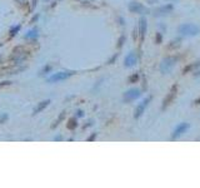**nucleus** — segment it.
Segmentation results:
<instances>
[{"instance_id":"6","label":"nucleus","mask_w":200,"mask_h":188,"mask_svg":"<svg viewBox=\"0 0 200 188\" xmlns=\"http://www.w3.org/2000/svg\"><path fill=\"white\" fill-rule=\"evenodd\" d=\"M189 128H190V124L187 123V122H183V123H180V124H178L176 128H175L174 132H173V134H171V139H176V138L181 137Z\"/></svg>"},{"instance_id":"2","label":"nucleus","mask_w":200,"mask_h":188,"mask_svg":"<svg viewBox=\"0 0 200 188\" xmlns=\"http://www.w3.org/2000/svg\"><path fill=\"white\" fill-rule=\"evenodd\" d=\"M176 61H178L176 57H166L160 63V72L163 74H169L171 70H173V68L175 67Z\"/></svg>"},{"instance_id":"14","label":"nucleus","mask_w":200,"mask_h":188,"mask_svg":"<svg viewBox=\"0 0 200 188\" xmlns=\"http://www.w3.org/2000/svg\"><path fill=\"white\" fill-rule=\"evenodd\" d=\"M66 127H68V129H70V130H74V129L78 127V121H76L75 117L70 118L69 122H68V124H66Z\"/></svg>"},{"instance_id":"1","label":"nucleus","mask_w":200,"mask_h":188,"mask_svg":"<svg viewBox=\"0 0 200 188\" xmlns=\"http://www.w3.org/2000/svg\"><path fill=\"white\" fill-rule=\"evenodd\" d=\"M176 30L181 37H196L200 33V26L194 23H184L178 26Z\"/></svg>"},{"instance_id":"25","label":"nucleus","mask_w":200,"mask_h":188,"mask_svg":"<svg viewBox=\"0 0 200 188\" xmlns=\"http://www.w3.org/2000/svg\"><path fill=\"white\" fill-rule=\"evenodd\" d=\"M83 115H84L83 110H78V117H83Z\"/></svg>"},{"instance_id":"8","label":"nucleus","mask_w":200,"mask_h":188,"mask_svg":"<svg viewBox=\"0 0 200 188\" xmlns=\"http://www.w3.org/2000/svg\"><path fill=\"white\" fill-rule=\"evenodd\" d=\"M128 8H129L131 13H135V14H145L146 11V8L139 1H130Z\"/></svg>"},{"instance_id":"17","label":"nucleus","mask_w":200,"mask_h":188,"mask_svg":"<svg viewBox=\"0 0 200 188\" xmlns=\"http://www.w3.org/2000/svg\"><path fill=\"white\" fill-rule=\"evenodd\" d=\"M64 117H65V112H61L60 117L58 118V121H55V123H54V124L51 125V127H53V128H55V127H56V125H59V123H60V122H61V121L64 119Z\"/></svg>"},{"instance_id":"7","label":"nucleus","mask_w":200,"mask_h":188,"mask_svg":"<svg viewBox=\"0 0 200 188\" xmlns=\"http://www.w3.org/2000/svg\"><path fill=\"white\" fill-rule=\"evenodd\" d=\"M150 100H151V97H148V98H145L140 104H138V107L135 108V113H134V118H135V119H138V118H140L143 115V113L145 112L146 107L149 106Z\"/></svg>"},{"instance_id":"24","label":"nucleus","mask_w":200,"mask_h":188,"mask_svg":"<svg viewBox=\"0 0 200 188\" xmlns=\"http://www.w3.org/2000/svg\"><path fill=\"white\" fill-rule=\"evenodd\" d=\"M95 137H96V133H93L89 138H88V141H94V139H95Z\"/></svg>"},{"instance_id":"4","label":"nucleus","mask_w":200,"mask_h":188,"mask_svg":"<svg viewBox=\"0 0 200 188\" xmlns=\"http://www.w3.org/2000/svg\"><path fill=\"white\" fill-rule=\"evenodd\" d=\"M178 84L175 83V84H173V87L170 88V90H169V93H168V95L164 98V102H163V109H165L166 107H169L171 103H173V100L175 99V97L178 95Z\"/></svg>"},{"instance_id":"26","label":"nucleus","mask_w":200,"mask_h":188,"mask_svg":"<svg viewBox=\"0 0 200 188\" xmlns=\"http://www.w3.org/2000/svg\"><path fill=\"white\" fill-rule=\"evenodd\" d=\"M194 104H196V106H199V104H200V97H199V98H198V99H195Z\"/></svg>"},{"instance_id":"15","label":"nucleus","mask_w":200,"mask_h":188,"mask_svg":"<svg viewBox=\"0 0 200 188\" xmlns=\"http://www.w3.org/2000/svg\"><path fill=\"white\" fill-rule=\"evenodd\" d=\"M35 38H38V31H37V29L30 30V31L25 35V39H35Z\"/></svg>"},{"instance_id":"18","label":"nucleus","mask_w":200,"mask_h":188,"mask_svg":"<svg viewBox=\"0 0 200 188\" xmlns=\"http://www.w3.org/2000/svg\"><path fill=\"white\" fill-rule=\"evenodd\" d=\"M20 25H16V26H14V28H11V29H10V37H14V35H15V34L20 30Z\"/></svg>"},{"instance_id":"3","label":"nucleus","mask_w":200,"mask_h":188,"mask_svg":"<svg viewBox=\"0 0 200 188\" xmlns=\"http://www.w3.org/2000/svg\"><path fill=\"white\" fill-rule=\"evenodd\" d=\"M75 72L73 70H69V72H58L53 74L51 76L48 78V83H58V82H61V80H65L68 78H70L71 75H74Z\"/></svg>"},{"instance_id":"27","label":"nucleus","mask_w":200,"mask_h":188,"mask_svg":"<svg viewBox=\"0 0 200 188\" xmlns=\"http://www.w3.org/2000/svg\"><path fill=\"white\" fill-rule=\"evenodd\" d=\"M37 3H38V0H33V4H34V5L37 4Z\"/></svg>"},{"instance_id":"22","label":"nucleus","mask_w":200,"mask_h":188,"mask_svg":"<svg viewBox=\"0 0 200 188\" xmlns=\"http://www.w3.org/2000/svg\"><path fill=\"white\" fill-rule=\"evenodd\" d=\"M50 69H51V67H50V65H48V67H45L44 69H43V70H41V73H43V74H44V73H48V72L50 70Z\"/></svg>"},{"instance_id":"12","label":"nucleus","mask_w":200,"mask_h":188,"mask_svg":"<svg viewBox=\"0 0 200 188\" xmlns=\"http://www.w3.org/2000/svg\"><path fill=\"white\" fill-rule=\"evenodd\" d=\"M49 104H50V100H49V99L40 102V103L38 104V106L34 108V112H33V113H34V114H38V113H40L41 110H44V109H45V108L49 106Z\"/></svg>"},{"instance_id":"10","label":"nucleus","mask_w":200,"mask_h":188,"mask_svg":"<svg viewBox=\"0 0 200 188\" xmlns=\"http://www.w3.org/2000/svg\"><path fill=\"white\" fill-rule=\"evenodd\" d=\"M139 35H140V41L144 40L145 38V34H146V29H148V22H146V18L141 16L140 20H139Z\"/></svg>"},{"instance_id":"19","label":"nucleus","mask_w":200,"mask_h":188,"mask_svg":"<svg viewBox=\"0 0 200 188\" xmlns=\"http://www.w3.org/2000/svg\"><path fill=\"white\" fill-rule=\"evenodd\" d=\"M161 40H163V35H161L160 33H156V37H155L156 44H160V43H161Z\"/></svg>"},{"instance_id":"28","label":"nucleus","mask_w":200,"mask_h":188,"mask_svg":"<svg viewBox=\"0 0 200 188\" xmlns=\"http://www.w3.org/2000/svg\"><path fill=\"white\" fill-rule=\"evenodd\" d=\"M150 1H155V0H150Z\"/></svg>"},{"instance_id":"20","label":"nucleus","mask_w":200,"mask_h":188,"mask_svg":"<svg viewBox=\"0 0 200 188\" xmlns=\"http://www.w3.org/2000/svg\"><path fill=\"white\" fill-rule=\"evenodd\" d=\"M10 84H11V82H9V80L0 82V88H4V87H6V85H10Z\"/></svg>"},{"instance_id":"16","label":"nucleus","mask_w":200,"mask_h":188,"mask_svg":"<svg viewBox=\"0 0 200 188\" xmlns=\"http://www.w3.org/2000/svg\"><path fill=\"white\" fill-rule=\"evenodd\" d=\"M128 80H129V83H137L139 80V74L138 73H134L133 75L129 76V79H128Z\"/></svg>"},{"instance_id":"5","label":"nucleus","mask_w":200,"mask_h":188,"mask_svg":"<svg viewBox=\"0 0 200 188\" xmlns=\"http://www.w3.org/2000/svg\"><path fill=\"white\" fill-rule=\"evenodd\" d=\"M139 97H141V90L138 89V88H133V89H129L126 90L123 95V100L125 103H129V102H133L135 99H138Z\"/></svg>"},{"instance_id":"9","label":"nucleus","mask_w":200,"mask_h":188,"mask_svg":"<svg viewBox=\"0 0 200 188\" xmlns=\"http://www.w3.org/2000/svg\"><path fill=\"white\" fill-rule=\"evenodd\" d=\"M173 9H174L173 4H165V5H163V6H160V8L156 9L155 13H154V15H156V16H164V15H168L169 13L173 11Z\"/></svg>"},{"instance_id":"21","label":"nucleus","mask_w":200,"mask_h":188,"mask_svg":"<svg viewBox=\"0 0 200 188\" xmlns=\"http://www.w3.org/2000/svg\"><path fill=\"white\" fill-rule=\"evenodd\" d=\"M124 40H125V37L123 35V37H121V38L119 39V44H118V46H119V48H120L121 45H123V43H124Z\"/></svg>"},{"instance_id":"11","label":"nucleus","mask_w":200,"mask_h":188,"mask_svg":"<svg viewBox=\"0 0 200 188\" xmlns=\"http://www.w3.org/2000/svg\"><path fill=\"white\" fill-rule=\"evenodd\" d=\"M137 61H138L137 54H135L134 52H130V53L125 57V59H124V64H125V67L130 68V67H133V65L137 64Z\"/></svg>"},{"instance_id":"13","label":"nucleus","mask_w":200,"mask_h":188,"mask_svg":"<svg viewBox=\"0 0 200 188\" xmlns=\"http://www.w3.org/2000/svg\"><path fill=\"white\" fill-rule=\"evenodd\" d=\"M200 67V60H198V61H195V63H193V64H189V65H187L184 68V70H183V73L184 74H187L189 70L191 72V70H194V69H196V68H199Z\"/></svg>"},{"instance_id":"23","label":"nucleus","mask_w":200,"mask_h":188,"mask_svg":"<svg viewBox=\"0 0 200 188\" xmlns=\"http://www.w3.org/2000/svg\"><path fill=\"white\" fill-rule=\"evenodd\" d=\"M5 119H8V115H6V114H3L1 117H0V123H3Z\"/></svg>"}]
</instances>
